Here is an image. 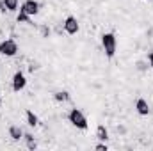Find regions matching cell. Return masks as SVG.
Wrapping results in <instances>:
<instances>
[{
	"instance_id": "6da1fadb",
	"label": "cell",
	"mask_w": 153,
	"mask_h": 151,
	"mask_svg": "<svg viewBox=\"0 0 153 151\" xmlns=\"http://www.w3.org/2000/svg\"><path fill=\"white\" fill-rule=\"evenodd\" d=\"M102 46H103V50H105V55L109 57V59H112L116 55V48H117V39L112 32H105L103 36H102Z\"/></svg>"
},
{
	"instance_id": "7a4b0ae2",
	"label": "cell",
	"mask_w": 153,
	"mask_h": 151,
	"mask_svg": "<svg viewBox=\"0 0 153 151\" xmlns=\"http://www.w3.org/2000/svg\"><path fill=\"white\" fill-rule=\"evenodd\" d=\"M68 119H70V123L75 128H78V130H87V119H85V115H84V112L80 109H71L70 114H68Z\"/></svg>"
},
{
	"instance_id": "3957f363",
	"label": "cell",
	"mask_w": 153,
	"mask_h": 151,
	"mask_svg": "<svg viewBox=\"0 0 153 151\" xmlns=\"http://www.w3.org/2000/svg\"><path fill=\"white\" fill-rule=\"evenodd\" d=\"M18 53V44L14 39H5L0 43V55H5V57H14Z\"/></svg>"
},
{
	"instance_id": "277c9868",
	"label": "cell",
	"mask_w": 153,
	"mask_h": 151,
	"mask_svg": "<svg viewBox=\"0 0 153 151\" xmlns=\"http://www.w3.org/2000/svg\"><path fill=\"white\" fill-rule=\"evenodd\" d=\"M62 27H64L66 34H70V36L76 34V32H78V29H80V25H78V20H76L75 16H68V18L64 20Z\"/></svg>"
},
{
	"instance_id": "5b68a950",
	"label": "cell",
	"mask_w": 153,
	"mask_h": 151,
	"mask_svg": "<svg viewBox=\"0 0 153 151\" xmlns=\"http://www.w3.org/2000/svg\"><path fill=\"white\" fill-rule=\"evenodd\" d=\"M25 85H27L25 75H23L22 71H16V73L13 75V91H14V93H20L22 89H25Z\"/></svg>"
},
{
	"instance_id": "8992f818",
	"label": "cell",
	"mask_w": 153,
	"mask_h": 151,
	"mask_svg": "<svg viewBox=\"0 0 153 151\" xmlns=\"http://www.w3.org/2000/svg\"><path fill=\"white\" fill-rule=\"evenodd\" d=\"M20 11L27 13L29 16H36L39 13V4L36 0H25V2L22 4V9H20Z\"/></svg>"
},
{
	"instance_id": "52a82bcc",
	"label": "cell",
	"mask_w": 153,
	"mask_h": 151,
	"mask_svg": "<svg viewBox=\"0 0 153 151\" xmlns=\"http://www.w3.org/2000/svg\"><path fill=\"white\" fill-rule=\"evenodd\" d=\"M135 110H137V114L139 115H150V103L144 100V98H139L137 101H135Z\"/></svg>"
},
{
	"instance_id": "ba28073f",
	"label": "cell",
	"mask_w": 153,
	"mask_h": 151,
	"mask_svg": "<svg viewBox=\"0 0 153 151\" xmlns=\"http://www.w3.org/2000/svg\"><path fill=\"white\" fill-rule=\"evenodd\" d=\"M9 135H11V139L13 141H20V139H23V132H22V128L20 126H9Z\"/></svg>"
},
{
	"instance_id": "9c48e42d",
	"label": "cell",
	"mask_w": 153,
	"mask_h": 151,
	"mask_svg": "<svg viewBox=\"0 0 153 151\" xmlns=\"http://www.w3.org/2000/svg\"><path fill=\"white\" fill-rule=\"evenodd\" d=\"M96 139L102 141V142H105V141L109 139V132H107V128H105L103 124H100V126L96 128Z\"/></svg>"
},
{
	"instance_id": "30bf717a",
	"label": "cell",
	"mask_w": 153,
	"mask_h": 151,
	"mask_svg": "<svg viewBox=\"0 0 153 151\" xmlns=\"http://www.w3.org/2000/svg\"><path fill=\"white\" fill-rule=\"evenodd\" d=\"M53 100H55V101H59V103L68 101V100H70V93H66V91H57V93L53 94Z\"/></svg>"
},
{
	"instance_id": "8fae6325",
	"label": "cell",
	"mask_w": 153,
	"mask_h": 151,
	"mask_svg": "<svg viewBox=\"0 0 153 151\" xmlns=\"http://www.w3.org/2000/svg\"><path fill=\"white\" fill-rule=\"evenodd\" d=\"M2 4H4V7H5V11H16L18 9V0H2Z\"/></svg>"
},
{
	"instance_id": "7c38bea8",
	"label": "cell",
	"mask_w": 153,
	"mask_h": 151,
	"mask_svg": "<svg viewBox=\"0 0 153 151\" xmlns=\"http://www.w3.org/2000/svg\"><path fill=\"white\" fill-rule=\"evenodd\" d=\"M23 139H25L29 150H36V148H38V144H36V141H34V137H32L30 133H23Z\"/></svg>"
},
{
	"instance_id": "4fadbf2b",
	"label": "cell",
	"mask_w": 153,
	"mask_h": 151,
	"mask_svg": "<svg viewBox=\"0 0 153 151\" xmlns=\"http://www.w3.org/2000/svg\"><path fill=\"white\" fill-rule=\"evenodd\" d=\"M27 123H29L30 126H38L39 119H38V115L32 112V110H27Z\"/></svg>"
},
{
	"instance_id": "5bb4252c",
	"label": "cell",
	"mask_w": 153,
	"mask_h": 151,
	"mask_svg": "<svg viewBox=\"0 0 153 151\" xmlns=\"http://www.w3.org/2000/svg\"><path fill=\"white\" fill-rule=\"evenodd\" d=\"M30 18H32V16H29L27 13L20 11V13H18V16H16V21H18V23H30Z\"/></svg>"
},
{
	"instance_id": "9a60e30c",
	"label": "cell",
	"mask_w": 153,
	"mask_h": 151,
	"mask_svg": "<svg viewBox=\"0 0 153 151\" xmlns=\"http://www.w3.org/2000/svg\"><path fill=\"white\" fill-rule=\"evenodd\" d=\"M146 68H148V66H146L144 61H139V62H137V70H139V71H144Z\"/></svg>"
},
{
	"instance_id": "2e32d148",
	"label": "cell",
	"mask_w": 153,
	"mask_h": 151,
	"mask_svg": "<svg viewBox=\"0 0 153 151\" xmlns=\"http://www.w3.org/2000/svg\"><path fill=\"white\" fill-rule=\"evenodd\" d=\"M94 150L96 151H107V144H103V142H102V144H96Z\"/></svg>"
},
{
	"instance_id": "e0dca14e",
	"label": "cell",
	"mask_w": 153,
	"mask_h": 151,
	"mask_svg": "<svg viewBox=\"0 0 153 151\" xmlns=\"http://www.w3.org/2000/svg\"><path fill=\"white\" fill-rule=\"evenodd\" d=\"M148 61H150V66L153 68V50L150 52V55H148Z\"/></svg>"
},
{
	"instance_id": "ac0fdd59",
	"label": "cell",
	"mask_w": 153,
	"mask_h": 151,
	"mask_svg": "<svg viewBox=\"0 0 153 151\" xmlns=\"http://www.w3.org/2000/svg\"><path fill=\"white\" fill-rule=\"evenodd\" d=\"M41 32H43V36H48V34H50V30H48L46 27H43V30H41Z\"/></svg>"
},
{
	"instance_id": "d6986e66",
	"label": "cell",
	"mask_w": 153,
	"mask_h": 151,
	"mask_svg": "<svg viewBox=\"0 0 153 151\" xmlns=\"http://www.w3.org/2000/svg\"><path fill=\"white\" fill-rule=\"evenodd\" d=\"M0 105H2V94H0Z\"/></svg>"
},
{
	"instance_id": "ffe728a7",
	"label": "cell",
	"mask_w": 153,
	"mask_h": 151,
	"mask_svg": "<svg viewBox=\"0 0 153 151\" xmlns=\"http://www.w3.org/2000/svg\"><path fill=\"white\" fill-rule=\"evenodd\" d=\"M148 2H152V0H148Z\"/></svg>"
}]
</instances>
